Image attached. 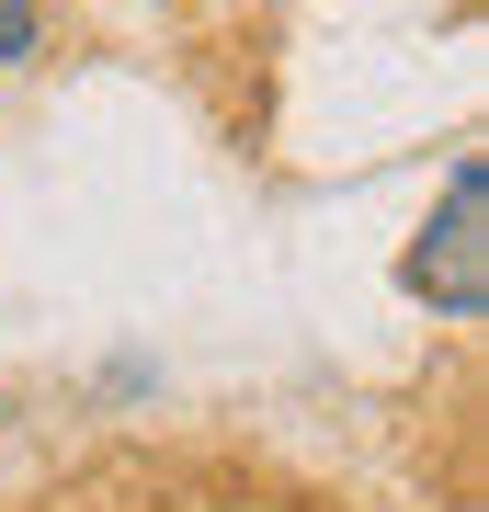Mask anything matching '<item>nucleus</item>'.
<instances>
[{"mask_svg":"<svg viewBox=\"0 0 489 512\" xmlns=\"http://www.w3.org/2000/svg\"><path fill=\"white\" fill-rule=\"evenodd\" d=\"M478 205H489V160L467 148V160H455V183H444V217L421 228L410 262H399V285L433 296L444 319H478V308H489V228H478Z\"/></svg>","mask_w":489,"mask_h":512,"instance_id":"nucleus-1","label":"nucleus"},{"mask_svg":"<svg viewBox=\"0 0 489 512\" xmlns=\"http://www.w3.org/2000/svg\"><path fill=\"white\" fill-rule=\"evenodd\" d=\"M35 35H46L35 0H0V69H23V57H35Z\"/></svg>","mask_w":489,"mask_h":512,"instance_id":"nucleus-2","label":"nucleus"}]
</instances>
